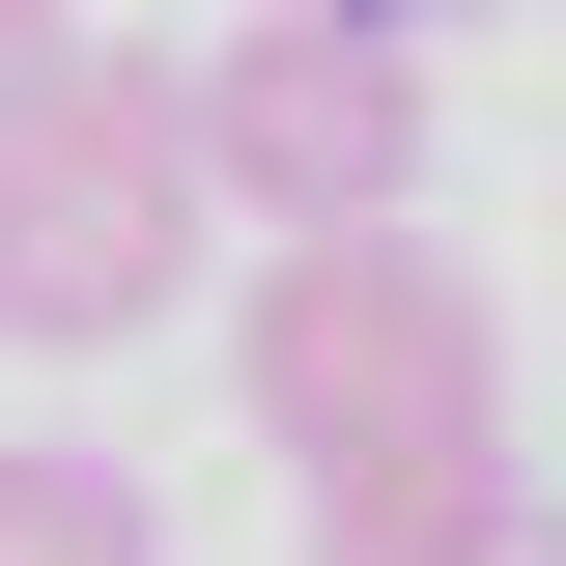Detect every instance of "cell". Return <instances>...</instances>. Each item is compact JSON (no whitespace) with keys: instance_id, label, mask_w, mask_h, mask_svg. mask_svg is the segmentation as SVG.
I'll use <instances>...</instances> for the list:
<instances>
[{"instance_id":"cell-1","label":"cell","mask_w":566,"mask_h":566,"mask_svg":"<svg viewBox=\"0 0 566 566\" xmlns=\"http://www.w3.org/2000/svg\"><path fill=\"white\" fill-rule=\"evenodd\" d=\"M227 368H255L312 566H510V340H482L453 227H283Z\"/></svg>"},{"instance_id":"cell-2","label":"cell","mask_w":566,"mask_h":566,"mask_svg":"<svg viewBox=\"0 0 566 566\" xmlns=\"http://www.w3.org/2000/svg\"><path fill=\"white\" fill-rule=\"evenodd\" d=\"M199 227H227V170H199V85H170V57H85L57 114L0 142V340L114 368L142 312L199 283Z\"/></svg>"},{"instance_id":"cell-3","label":"cell","mask_w":566,"mask_h":566,"mask_svg":"<svg viewBox=\"0 0 566 566\" xmlns=\"http://www.w3.org/2000/svg\"><path fill=\"white\" fill-rule=\"evenodd\" d=\"M199 85V170H227V227H424V29H368V0H255L227 57H170Z\"/></svg>"},{"instance_id":"cell-4","label":"cell","mask_w":566,"mask_h":566,"mask_svg":"<svg viewBox=\"0 0 566 566\" xmlns=\"http://www.w3.org/2000/svg\"><path fill=\"white\" fill-rule=\"evenodd\" d=\"M0 566H170V510L114 453H0Z\"/></svg>"},{"instance_id":"cell-5","label":"cell","mask_w":566,"mask_h":566,"mask_svg":"<svg viewBox=\"0 0 566 566\" xmlns=\"http://www.w3.org/2000/svg\"><path fill=\"white\" fill-rule=\"evenodd\" d=\"M57 85H85V0H0V142L57 114Z\"/></svg>"},{"instance_id":"cell-6","label":"cell","mask_w":566,"mask_h":566,"mask_svg":"<svg viewBox=\"0 0 566 566\" xmlns=\"http://www.w3.org/2000/svg\"><path fill=\"white\" fill-rule=\"evenodd\" d=\"M368 29H482V0H368Z\"/></svg>"},{"instance_id":"cell-7","label":"cell","mask_w":566,"mask_h":566,"mask_svg":"<svg viewBox=\"0 0 566 566\" xmlns=\"http://www.w3.org/2000/svg\"><path fill=\"white\" fill-rule=\"evenodd\" d=\"M510 566H566V510H538V538H510Z\"/></svg>"}]
</instances>
